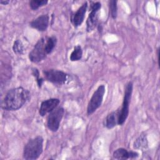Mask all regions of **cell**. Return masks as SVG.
<instances>
[{"label":"cell","mask_w":160,"mask_h":160,"mask_svg":"<svg viewBox=\"0 0 160 160\" xmlns=\"http://www.w3.org/2000/svg\"><path fill=\"white\" fill-rule=\"evenodd\" d=\"M47 3V0H32L29 2V6L32 10H36L39 8L46 5Z\"/></svg>","instance_id":"18"},{"label":"cell","mask_w":160,"mask_h":160,"mask_svg":"<svg viewBox=\"0 0 160 160\" xmlns=\"http://www.w3.org/2000/svg\"><path fill=\"white\" fill-rule=\"evenodd\" d=\"M87 8H88V3L87 2H85L73 14L71 21L75 27H78L81 26V24L82 23L84 19L85 14L87 10Z\"/></svg>","instance_id":"11"},{"label":"cell","mask_w":160,"mask_h":160,"mask_svg":"<svg viewBox=\"0 0 160 160\" xmlns=\"http://www.w3.org/2000/svg\"><path fill=\"white\" fill-rule=\"evenodd\" d=\"M138 156V153L135 151H128L124 148H118L113 152V157L117 159H134Z\"/></svg>","instance_id":"12"},{"label":"cell","mask_w":160,"mask_h":160,"mask_svg":"<svg viewBox=\"0 0 160 160\" xmlns=\"http://www.w3.org/2000/svg\"><path fill=\"white\" fill-rule=\"evenodd\" d=\"M64 114V110L62 108H55L49 112L47 118V126L49 130L52 132L58 130Z\"/></svg>","instance_id":"6"},{"label":"cell","mask_w":160,"mask_h":160,"mask_svg":"<svg viewBox=\"0 0 160 160\" xmlns=\"http://www.w3.org/2000/svg\"><path fill=\"white\" fill-rule=\"evenodd\" d=\"M101 4L99 2H92L91 5V12L89 14L87 21V31L88 32H91L92 31L97 25L98 21V14L99 11L100 10Z\"/></svg>","instance_id":"7"},{"label":"cell","mask_w":160,"mask_h":160,"mask_svg":"<svg viewBox=\"0 0 160 160\" xmlns=\"http://www.w3.org/2000/svg\"><path fill=\"white\" fill-rule=\"evenodd\" d=\"M9 2V1H3V0L0 1V3L2 4H4V5H6Z\"/></svg>","instance_id":"21"},{"label":"cell","mask_w":160,"mask_h":160,"mask_svg":"<svg viewBox=\"0 0 160 160\" xmlns=\"http://www.w3.org/2000/svg\"><path fill=\"white\" fill-rule=\"evenodd\" d=\"M43 74L45 79L54 84H62L67 80V74L61 71L48 69L44 71Z\"/></svg>","instance_id":"8"},{"label":"cell","mask_w":160,"mask_h":160,"mask_svg":"<svg viewBox=\"0 0 160 160\" xmlns=\"http://www.w3.org/2000/svg\"><path fill=\"white\" fill-rule=\"evenodd\" d=\"M13 51L17 54H21L24 52V46L19 39H17L14 42L12 46Z\"/></svg>","instance_id":"17"},{"label":"cell","mask_w":160,"mask_h":160,"mask_svg":"<svg viewBox=\"0 0 160 160\" xmlns=\"http://www.w3.org/2000/svg\"><path fill=\"white\" fill-rule=\"evenodd\" d=\"M57 42L56 38L54 36L46 38V47L48 54L51 53L56 46Z\"/></svg>","instance_id":"16"},{"label":"cell","mask_w":160,"mask_h":160,"mask_svg":"<svg viewBox=\"0 0 160 160\" xmlns=\"http://www.w3.org/2000/svg\"><path fill=\"white\" fill-rule=\"evenodd\" d=\"M105 92V86L102 84L100 85L97 89L94 92L87 108L88 114H92L97 109H98L102 102L104 94Z\"/></svg>","instance_id":"5"},{"label":"cell","mask_w":160,"mask_h":160,"mask_svg":"<svg viewBox=\"0 0 160 160\" xmlns=\"http://www.w3.org/2000/svg\"><path fill=\"white\" fill-rule=\"evenodd\" d=\"M119 117V111L109 113L105 119V126L108 129L113 128L117 124Z\"/></svg>","instance_id":"13"},{"label":"cell","mask_w":160,"mask_h":160,"mask_svg":"<svg viewBox=\"0 0 160 160\" xmlns=\"http://www.w3.org/2000/svg\"><path fill=\"white\" fill-rule=\"evenodd\" d=\"M109 7L111 17L115 19L117 16V1L114 0L109 1Z\"/></svg>","instance_id":"19"},{"label":"cell","mask_w":160,"mask_h":160,"mask_svg":"<svg viewBox=\"0 0 160 160\" xmlns=\"http://www.w3.org/2000/svg\"><path fill=\"white\" fill-rule=\"evenodd\" d=\"M82 56V50L81 47L79 45L76 46L74 48V49L70 55V60L71 61H78L81 59Z\"/></svg>","instance_id":"15"},{"label":"cell","mask_w":160,"mask_h":160,"mask_svg":"<svg viewBox=\"0 0 160 160\" xmlns=\"http://www.w3.org/2000/svg\"><path fill=\"white\" fill-rule=\"evenodd\" d=\"M48 54L46 47V38H42L38 40L29 52V59L31 62L37 63L43 60Z\"/></svg>","instance_id":"4"},{"label":"cell","mask_w":160,"mask_h":160,"mask_svg":"<svg viewBox=\"0 0 160 160\" xmlns=\"http://www.w3.org/2000/svg\"><path fill=\"white\" fill-rule=\"evenodd\" d=\"M30 98V92L22 87L11 89L6 93L2 102V108L7 111L20 109Z\"/></svg>","instance_id":"1"},{"label":"cell","mask_w":160,"mask_h":160,"mask_svg":"<svg viewBox=\"0 0 160 160\" xmlns=\"http://www.w3.org/2000/svg\"><path fill=\"white\" fill-rule=\"evenodd\" d=\"M32 74L36 78V81H37L38 86L39 88H41V85L42 84V82H43V79L42 78H39V73L38 70L36 68H33L32 69Z\"/></svg>","instance_id":"20"},{"label":"cell","mask_w":160,"mask_h":160,"mask_svg":"<svg viewBox=\"0 0 160 160\" xmlns=\"http://www.w3.org/2000/svg\"><path fill=\"white\" fill-rule=\"evenodd\" d=\"M59 103V99L57 98H51L42 101L39 108V114L41 116H44L56 108Z\"/></svg>","instance_id":"9"},{"label":"cell","mask_w":160,"mask_h":160,"mask_svg":"<svg viewBox=\"0 0 160 160\" xmlns=\"http://www.w3.org/2000/svg\"><path fill=\"white\" fill-rule=\"evenodd\" d=\"M132 92V83L131 82H129L125 88L122 108L121 109V111H119V117H118V124L119 125L123 124L128 116L129 102L131 98Z\"/></svg>","instance_id":"3"},{"label":"cell","mask_w":160,"mask_h":160,"mask_svg":"<svg viewBox=\"0 0 160 160\" xmlns=\"http://www.w3.org/2000/svg\"><path fill=\"white\" fill-rule=\"evenodd\" d=\"M43 141L40 136L29 139L24 147L23 158L27 160L38 159L42 152Z\"/></svg>","instance_id":"2"},{"label":"cell","mask_w":160,"mask_h":160,"mask_svg":"<svg viewBox=\"0 0 160 160\" xmlns=\"http://www.w3.org/2000/svg\"><path fill=\"white\" fill-rule=\"evenodd\" d=\"M49 24V16L47 14L41 15L33 21H32L30 23V26L39 31H44L48 27Z\"/></svg>","instance_id":"10"},{"label":"cell","mask_w":160,"mask_h":160,"mask_svg":"<svg viewBox=\"0 0 160 160\" xmlns=\"http://www.w3.org/2000/svg\"><path fill=\"white\" fill-rule=\"evenodd\" d=\"M133 147L136 149H144L148 147V140L146 134H141L134 141Z\"/></svg>","instance_id":"14"}]
</instances>
